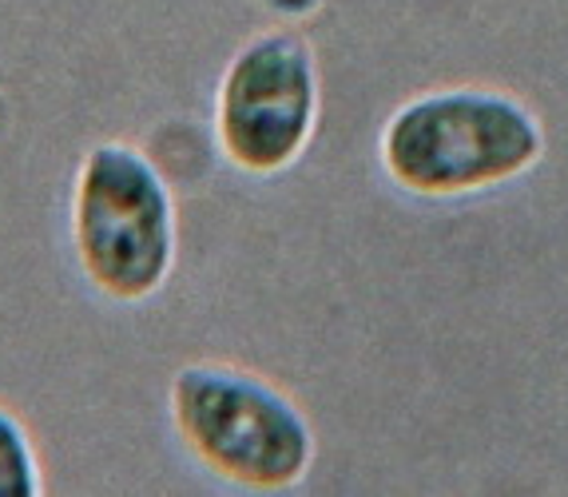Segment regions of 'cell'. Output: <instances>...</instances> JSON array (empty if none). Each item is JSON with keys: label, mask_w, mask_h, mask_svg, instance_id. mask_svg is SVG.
I'll return each mask as SVG.
<instances>
[{"label": "cell", "mask_w": 568, "mask_h": 497, "mask_svg": "<svg viewBox=\"0 0 568 497\" xmlns=\"http://www.w3.org/2000/svg\"><path fill=\"white\" fill-rule=\"evenodd\" d=\"M540 124L525 104L485 88L409 100L382 135L389 175L417 195H462L517 180L540 160Z\"/></svg>", "instance_id": "cell-1"}, {"label": "cell", "mask_w": 568, "mask_h": 497, "mask_svg": "<svg viewBox=\"0 0 568 497\" xmlns=\"http://www.w3.org/2000/svg\"><path fill=\"white\" fill-rule=\"evenodd\" d=\"M171 414L195 458L251 489L294 486L311 469L314 434L278 386L235 366H187L171 386Z\"/></svg>", "instance_id": "cell-2"}, {"label": "cell", "mask_w": 568, "mask_h": 497, "mask_svg": "<svg viewBox=\"0 0 568 497\" xmlns=\"http://www.w3.org/2000/svg\"><path fill=\"white\" fill-rule=\"evenodd\" d=\"M77 251L88 278L112 298H148L175 263L171 192L140 148L100 144L80 163Z\"/></svg>", "instance_id": "cell-3"}, {"label": "cell", "mask_w": 568, "mask_h": 497, "mask_svg": "<svg viewBox=\"0 0 568 497\" xmlns=\"http://www.w3.org/2000/svg\"><path fill=\"white\" fill-rule=\"evenodd\" d=\"M318 77L291 32H263L235 52L219 88V144L246 172H278L311 140Z\"/></svg>", "instance_id": "cell-4"}, {"label": "cell", "mask_w": 568, "mask_h": 497, "mask_svg": "<svg viewBox=\"0 0 568 497\" xmlns=\"http://www.w3.org/2000/svg\"><path fill=\"white\" fill-rule=\"evenodd\" d=\"M40 494V466L32 454L29 430L0 410V497H37Z\"/></svg>", "instance_id": "cell-5"}, {"label": "cell", "mask_w": 568, "mask_h": 497, "mask_svg": "<svg viewBox=\"0 0 568 497\" xmlns=\"http://www.w3.org/2000/svg\"><path fill=\"white\" fill-rule=\"evenodd\" d=\"M266 4H275L278 12H306L314 0H266Z\"/></svg>", "instance_id": "cell-6"}]
</instances>
